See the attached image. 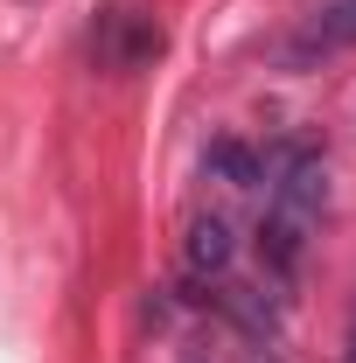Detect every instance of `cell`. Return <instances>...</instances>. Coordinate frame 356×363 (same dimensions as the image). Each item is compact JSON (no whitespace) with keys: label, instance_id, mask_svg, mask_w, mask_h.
<instances>
[{"label":"cell","instance_id":"cell-1","mask_svg":"<svg viewBox=\"0 0 356 363\" xmlns=\"http://www.w3.org/2000/svg\"><path fill=\"white\" fill-rule=\"evenodd\" d=\"M308 230L301 217H287V210H266V224H259V252H266V266L279 272V279H294L301 272V259H308Z\"/></svg>","mask_w":356,"mask_h":363},{"label":"cell","instance_id":"cell-2","mask_svg":"<svg viewBox=\"0 0 356 363\" xmlns=\"http://www.w3.org/2000/svg\"><path fill=\"white\" fill-rule=\"evenodd\" d=\"M230 252H238V245H230V224H223V217H196L189 238H182V259H189L196 279H203V272H223V266H230Z\"/></svg>","mask_w":356,"mask_h":363},{"label":"cell","instance_id":"cell-3","mask_svg":"<svg viewBox=\"0 0 356 363\" xmlns=\"http://www.w3.org/2000/svg\"><path fill=\"white\" fill-rule=\"evenodd\" d=\"M210 175L230 182V189H259V175H266V168H259V154H252V147L217 140V147H210Z\"/></svg>","mask_w":356,"mask_h":363},{"label":"cell","instance_id":"cell-4","mask_svg":"<svg viewBox=\"0 0 356 363\" xmlns=\"http://www.w3.org/2000/svg\"><path fill=\"white\" fill-rule=\"evenodd\" d=\"M356 43V0H335V7H321L308 28V49H343Z\"/></svg>","mask_w":356,"mask_h":363},{"label":"cell","instance_id":"cell-5","mask_svg":"<svg viewBox=\"0 0 356 363\" xmlns=\"http://www.w3.org/2000/svg\"><path fill=\"white\" fill-rule=\"evenodd\" d=\"M350 363H356V335H350Z\"/></svg>","mask_w":356,"mask_h":363}]
</instances>
